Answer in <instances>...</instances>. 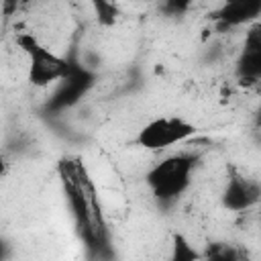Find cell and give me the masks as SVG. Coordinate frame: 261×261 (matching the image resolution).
Instances as JSON below:
<instances>
[{"label": "cell", "mask_w": 261, "mask_h": 261, "mask_svg": "<svg viewBox=\"0 0 261 261\" xmlns=\"http://www.w3.org/2000/svg\"><path fill=\"white\" fill-rule=\"evenodd\" d=\"M190 171H192V157L173 155V157L159 161L147 173V184L151 186L157 198L167 200V198L179 196L186 190L190 181Z\"/></svg>", "instance_id": "obj_1"}, {"label": "cell", "mask_w": 261, "mask_h": 261, "mask_svg": "<svg viewBox=\"0 0 261 261\" xmlns=\"http://www.w3.org/2000/svg\"><path fill=\"white\" fill-rule=\"evenodd\" d=\"M194 133V124H190L188 120L179 118V116H159L151 122H147L141 130H139V145L149 149V151H159L165 147L175 145L177 141H184L186 137H190Z\"/></svg>", "instance_id": "obj_2"}, {"label": "cell", "mask_w": 261, "mask_h": 261, "mask_svg": "<svg viewBox=\"0 0 261 261\" xmlns=\"http://www.w3.org/2000/svg\"><path fill=\"white\" fill-rule=\"evenodd\" d=\"M69 73V65L65 59L57 57L55 53H51L49 49L41 47L39 51H35L31 55V71H29V80L35 86H49L55 80L67 77Z\"/></svg>", "instance_id": "obj_3"}, {"label": "cell", "mask_w": 261, "mask_h": 261, "mask_svg": "<svg viewBox=\"0 0 261 261\" xmlns=\"http://www.w3.org/2000/svg\"><path fill=\"white\" fill-rule=\"evenodd\" d=\"M261 10V0H224V6L218 10L216 18L224 24H243L255 18Z\"/></svg>", "instance_id": "obj_4"}, {"label": "cell", "mask_w": 261, "mask_h": 261, "mask_svg": "<svg viewBox=\"0 0 261 261\" xmlns=\"http://www.w3.org/2000/svg\"><path fill=\"white\" fill-rule=\"evenodd\" d=\"M241 71L243 75L259 77L261 73V39L257 31H251L245 43V55L241 59Z\"/></svg>", "instance_id": "obj_5"}, {"label": "cell", "mask_w": 261, "mask_h": 261, "mask_svg": "<svg viewBox=\"0 0 261 261\" xmlns=\"http://www.w3.org/2000/svg\"><path fill=\"white\" fill-rule=\"evenodd\" d=\"M249 200H251V194H249L247 186L241 184L239 179H232V184H230V188L226 192V202L232 208H243V206L249 204Z\"/></svg>", "instance_id": "obj_6"}, {"label": "cell", "mask_w": 261, "mask_h": 261, "mask_svg": "<svg viewBox=\"0 0 261 261\" xmlns=\"http://www.w3.org/2000/svg\"><path fill=\"white\" fill-rule=\"evenodd\" d=\"M94 8H96V14H98V22L104 24V27H110L114 24L116 20V6L108 0H94Z\"/></svg>", "instance_id": "obj_7"}, {"label": "cell", "mask_w": 261, "mask_h": 261, "mask_svg": "<svg viewBox=\"0 0 261 261\" xmlns=\"http://www.w3.org/2000/svg\"><path fill=\"white\" fill-rule=\"evenodd\" d=\"M16 45H18V47H20L24 53H29V57H31L35 51H39V49H41L39 41H37L33 35H29V33L18 35V37H16Z\"/></svg>", "instance_id": "obj_8"}, {"label": "cell", "mask_w": 261, "mask_h": 261, "mask_svg": "<svg viewBox=\"0 0 261 261\" xmlns=\"http://www.w3.org/2000/svg\"><path fill=\"white\" fill-rule=\"evenodd\" d=\"M175 257H179V259H194L196 257V253L188 247V243L181 237H175Z\"/></svg>", "instance_id": "obj_9"}, {"label": "cell", "mask_w": 261, "mask_h": 261, "mask_svg": "<svg viewBox=\"0 0 261 261\" xmlns=\"http://www.w3.org/2000/svg\"><path fill=\"white\" fill-rule=\"evenodd\" d=\"M194 0H167V8L173 12H184Z\"/></svg>", "instance_id": "obj_10"}, {"label": "cell", "mask_w": 261, "mask_h": 261, "mask_svg": "<svg viewBox=\"0 0 261 261\" xmlns=\"http://www.w3.org/2000/svg\"><path fill=\"white\" fill-rule=\"evenodd\" d=\"M6 171H8V161L0 155V177H4V175H6Z\"/></svg>", "instance_id": "obj_11"}, {"label": "cell", "mask_w": 261, "mask_h": 261, "mask_svg": "<svg viewBox=\"0 0 261 261\" xmlns=\"http://www.w3.org/2000/svg\"><path fill=\"white\" fill-rule=\"evenodd\" d=\"M4 2H6V6H8V8H12V6H16V2H18V0H4Z\"/></svg>", "instance_id": "obj_12"}, {"label": "cell", "mask_w": 261, "mask_h": 261, "mask_svg": "<svg viewBox=\"0 0 261 261\" xmlns=\"http://www.w3.org/2000/svg\"><path fill=\"white\" fill-rule=\"evenodd\" d=\"M20 4H29V2H33V0H18Z\"/></svg>", "instance_id": "obj_13"}]
</instances>
